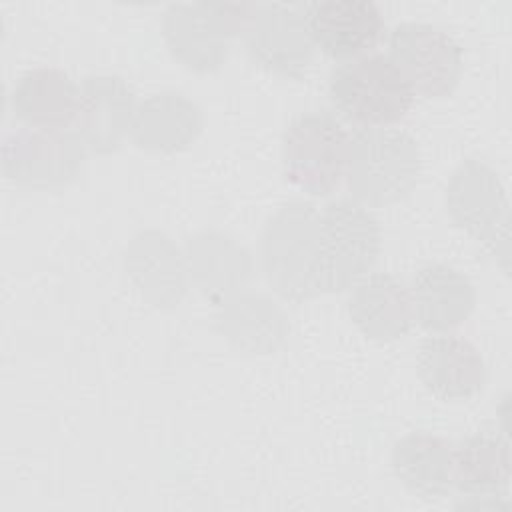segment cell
<instances>
[{
	"mask_svg": "<svg viewBox=\"0 0 512 512\" xmlns=\"http://www.w3.org/2000/svg\"><path fill=\"white\" fill-rule=\"evenodd\" d=\"M390 464L400 484L426 500H438L454 488V444L438 434L408 432L392 446Z\"/></svg>",
	"mask_w": 512,
	"mask_h": 512,
	"instance_id": "obj_19",
	"label": "cell"
},
{
	"mask_svg": "<svg viewBox=\"0 0 512 512\" xmlns=\"http://www.w3.org/2000/svg\"><path fill=\"white\" fill-rule=\"evenodd\" d=\"M216 324L238 350L250 354L276 352L290 332L284 312L260 294L224 298L216 314Z\"/></svg>",
	"mask_w": 512,
	"mask_h": 512,
	"instance_id": "obj_21",
	"label": "cell"
},
{
	"mask_svg": "<svg viewBox=\"0 0 512 512\" xmlns=\"http://www.w3.org/2000/svg\"><path fill=\"white\" fill-rule=\"evenodd\" d=\"M306 18L314 46L336 60L364 56L384 32V16L372 0L312 2Z\"/></svg>",
	"mask_w": 512,
	"mask_h": 512,
	"instance_id": "obj_13",
	"label": "cell"
},
{
	"mask_svg": "<svg viewBox=\"0 0 512 512\" xmlns=\"http://www.w3.org/2000/svg\"><path fill=\"white\" fill-rule=\"evenodd\" d=\"M418 142L400 128H362L350 138L346 184L362 206H390L404 200L420 176Z\"/></svg>",
	"mask_w": 512,
	"mask_h": 512,
	"instance_id": "obj_2",
	"label": "cell"
},
{
	"mask_svg": "<svg viewBox=\"0 0 512 512\" xmlns=\"http://www.w3.org/2000/svg\"><path fill=\"white\" fill-rule=\"evenodd\" d=\"M446 212L458 228L496 254L508 272V198L496 170L476 158L464 160L448 180Z\"/></svg>",
	"mask_w": 512,
	"mask_h": 512,
	"instance_id": "obj_7",
	"label": "cell"
},
{
	"mask_svg": "<svg viewBox=\"0 0 512 512\" xmlns=\"http://www.w3.org/2000/svg\"><path fill=\"white\" fill-rule=\"evenodd\" d=\"M124 262L142 296L154 306H174L182 300L188 268L168 236L156 230L136 234Z\"/></svg>",
	"mask_w": 512,
	"mask_h": 512,
	"instance_id": "obj_20",
	"label": "cell"
},
{
	"mask_svg": "<svg viewBox=\"0 0 512 512\" xmlns=\"http://www.w3.org/2000/svg\"><path fill=\"white\" fill-rule=\"evenodd\" d=\"M414 320L428 332H448L468 320L476 306L470 278L448 264H426L410 282Z\"/></svg>",
	"mask_w": 512,
	"mask_h": 512,
	"instance_id": "obj_15",
	"label": "cell"
},
{
	"mask_svg": "<svg viewBox=\"0 0 512 512\" xmlns=\"http://www.w3.org/2000/svg\"><path fill=\"white\" fill-rule=\"evenodd\" d=\"M378 220L356 200H334L320 212V288L344 292L374 266L380 254Z\"/></svg>",
	"mask_w": 512,
	"mask_h": 512,
	"instance_id": "obj_6",
	"label": "cell"
},
{
	"mask_svg": "<svg viewBox=\"0 0 512 512\" xmlns=\"http://www.w3.org/2000/svg\"><path fill=\"white\" fill-rule=\"evenodd\" d=\"M10 106L28 128L64 130L76 120L78 86L64 70L38 66L16 80Z\"/></svg>",
	"mask_w": 512,
	"mask_h": 512,
	"instance_id": "obj_18",
	"label": "cell"
},
{
	"mask_svg": "<svg viewBox=\"0 0 512 512\" xmlns=\"http://www.w3.org/2000/svg\"><path fill=\"white\" fill-rule=\"evenodd\" d=\"M510 486V448L496 432H476L454 446V488L464 508H498Z\"/></svg>",
	"mask_w": 512,
	"mask_h": 512,
	"instance_id": "obj_14",
	"label": "cell"
},
{
	"mask_svg": "<svg viewBox=\"0 0 512 512\" xmlns=\"http://www.w3.org/2000/svg\"><path fill=\"white\" fill-rule=\"evenodd\" d=\"M136 96L118 74H90L78 86V136L96 154L116 152L132 132Z\"/></svg>",
	"mask_w": 512,
	"mask_h": 512,
	"instance_id": "obj_11",
	"label": "cell"
},
{
	"mask_svg": "<svg viewBox=\"0 0 512 512\" xmlns=\"http://www.w3.org/2000/svg\"><path fill=\"white\" fill-rule=\"evenodd\" d=\"M352 324L370 340L404 338L414 322L408 288L388 272L362 276L346 302Z\"/></svg>",
	"mask_w": 512,
	"mask_h": 512,
	"instance_id": "obj_16",
	"label": "cell"
},
{
	"mask_svg": "<svg viewBox=\"0 0 512 512\" xmlns=\"http://www.w3.org/2000/svg\"><path fill=\"white\" fill-rule=\"evenodd\" d=\"M416 372L426 392L442 402L468 400L486 384V362L480 350L456 334L426 338L418 348Z\"/></svg>",
	"mask_w": 512,
	"mask_h": 512,
	"instance_id": "obj_12",
	"label": "cell"
},
{
	"mask_svg": "<svg viewBox=\"0 0 512 512\" xmlns=\"http://www.w3.org/2000/svg\"><path fill=\"white\" fill-rule=\"evenodd\" d=\"M260 266L282 298L304 302L320 288V212L312 202L292 200L278 208L260 236Z\"/></svg>",
	"mask_w": 512,
	"mask_h": 512,
	"instance_id": "obj_1",
	"label": "cell"
},
{
	"mask_svg": "<svg viewBox=\"0 0 512 512\" xmlns=\"http://www.w3.org/2000/svg\"><path fill=\"white\" fill-rule=\"evenodd\" d=\"M328 96L346 120L374 128L402 120L416 94L388 56L364 54L332 70Z\"/></svg>",
	"mask_w": 512,
	"mask_h": 512,
	"instance_id": "obj_3",
	"label": "cell"
},
{
	"mask_svg": "<svg viewBox=\"0 0 512 512\" xmlns=\"http://www.w3.org/2000/svg\"><path fill=\"white\" fill-rule=\"evenodd\" d=\"M250 256L220 232H202L188 242V272L212 298H228L250 278Z\"/></svg>",
	"mask_w": 512,
	"mask_h": 512,
	"instance_id": "obj_22",
	"label": "cell"
},
{
	"mask_svg": "<svg viewBox=\"0 0 512 512\" xmlns=\"http://www.w3.org/2000/svg\"><path fill=\"white\" fill-rule=\"evenodd\" d=\"M252 12V2L170 4L162 16V34L182 66L192 72H214L224 64L230 40L244 34Z\"/></svg>",
	"mask_w": 512,
	"mask_h": 512,
	"instance_id": "obj_4",
	"label": "cell"
},
{
	"mask_svg": "<svg viewBox=\"0 0 512 512\" xmlns=\"http://www.w3.org/2000/svg\"><path fill=\"white\" fill-rule=\"evenodd\" d=\"M202 126V110L192 98L176 90H164L140 102L130 136L142 150L174 154L194 144Z\"/></svg>",
	"mask_w": 512,
	"mask_h": 512,
	"instance_id": "obj_17",
	"label": "cell"
},
{
	"mask_svg": "<svg viewBox=\"0 0 512 512\" xmlns=\"http://www.w3.org/2000/svg\"><path fill=\"white\" fill-rule=\"evenodd\" d=\"M348 150L350 134L334 114L304 112L282 134L284 178L312 196H326L346 174Z\"/></svg>",
	"mask_w": 512,
	"mask_h": 512,
	"instance_id": "obj_5",
	"label": "cell"
},
{
	"mask_svg": "<svg viewBox=\"0 0 512 512\" xmlns=\"http://www.w3.org/2000/svg\"><path fill=\"white\" fill-rule=\"evenodd\" d=\"M86 144L78 132L20 128L4 136L2 170L18 186L56 190L80 174Z\"/></svg>",
	"mask_w": 512,
	"mask_h": 512,
	"instance_id": "obj_9",
	"label": "cell"
},
{
	"mask_svg": "<svg viewBox=\"0 0 512 512\" xmlns=\"http://www.w3.org/2000/svg\"><path fill=\"white\" fill-rule=\"evenodd\" d=\"M388 58L402 72L414 94L450 96L464 70L462 46L440 26L406 20L388 36Z\"/></svg>",
	"mask_w": 512,
	"mask_h": 512,
	"instance_id": "obj_8",
	"label": "cell"
},
{
	"mask_svg": "<svg viewBox=\"0 0 512 512\" xmlns=\"http://www.w3.org/2000/svg\"><path fill=\"white\" fill-rule=\"evenodd\" d=\"M246 52L260 68L300 78L312 62L314 40L308 30L306 6L254 4L252 18L244 30Z\"/></svg>",
	"mask_w": 512,
	"mask_h": 512,
	"instance_id": "obj_10",
	"label": "cell"
}]
</instances>
